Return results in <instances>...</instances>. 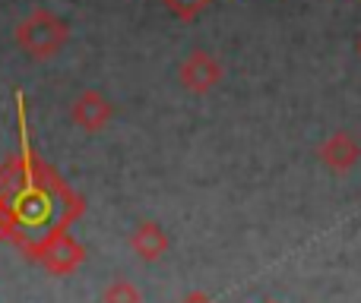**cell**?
<instances>
[{"label":"cell","mask_w":361,"mask_h":303,"mask_svg":"<svg viewBox=\"0 0 361 303\" xmlns=\"http://www.w3.org/2000/svg\"><path fill=\"white\" fill-rule=\"evenodd\" d=\"M19 152L0 165V209L6 218L10 240L35 259V253L61 231H70V224L86 212V199L73 193L63 177L35 155L25 133V108L19 95Z\"/></svg>","instance_id":"6da1fadb"},{"label":"cell","mask_w":361,"mask_h":303,"mask_svg":"<svg viewBox=\"0 0 361 303\" xmlns=\"http://www.w3.org/2000/svg\"><path fill=\"white\" fill-rule=\"evenodd\" d=\"M19 51H23L29 60H51L63 51V44L70 41V25L63 22L57 13L44 10V6H35L23 22L13 32Z\"/></svg>","instance_id":"7a4b0ae2"},{"label":"cell","mask_w":361,"mask_h":303,"mask_svg":"<svg viewBox=\"0 0 361 303\" xmlns=\"http://www.w3.org/2000/svg\"><path fill=\"white\" fill-rule=\"evenodd\" d=\"M35 262L44 269V272L57 275V278H67V275H73L76 269L86 262V247H82L70 231H61V234H54L42 250H38Z\"/></svg>","instance_id":"3957f363"},{"label":"cell","mask_w":361,"mask_h":303,"mask_svg":"<svg viewBox=\"0 0 361 303\" xmlns=\"http://www.w3.org/2000/svg\"><path fill=\"white\" fill-rule=\"evenodd\" d=\"M178 79L187 92L193 95H209L212 89L222 82V63L209 51H190L184 60L178 63Z\"/></svg>","instance_id":"277c9868"},{"label":"cell","mask_w":361,"mask_h":303,"mask_svg":"<svg viewBox=\"0 0 361 303\" xmlns=\"http://www.w3.org/2000/svg\"><path fill=\"white\" fill-rule=\"evenodd\" d=\"M114 117L111 101L105 98L95 89H86V92L76 95V101L70 105V120L80 127L82 133H102Z\"/></svg>","instance_id":"5b68a950"},{"label":"cell","mask_w":361,"mask_h":303,"mask_svg":"<svg viewBox=\"0 0 361 303\" xmlns=\"http://www.w3.org/2000/svg\"><path fill=\"white\" fill-rule=\"evenodd\" d=\"M317 155H320V161H324L326 171L349 174L352 167L361 161V146H358V139L352 136L349 130H336L333 136L324 139V146L317 149Z\"/></svg>","instance_id":"8992f818"},{"label":"cell","mask_w":361,"mask_h":303,"mask_svg":"<svg viewBox=\"0 0 361 303\" xmlns=\"http://www.w3.org/2000/svg\"><path fill=\"white\" fill-rule=\"evenodd\" d=\"M169 247H171V240H169V234L162 231V224H159V221L137 224V228H133V234H130L133 256H137V259H143V262H159L165 253H169Z\"/></svg>","instance_id":"52a82bcc"},{"label":"cell","mask_w":361,"mask_h":303,"mask_svg":"<svg viewBox=\"0 0 361 303\" xmlns=\"http://www.w3.org/2000/svg\"><path fill=\"white\" fill-rule=\"evenodd\" d=\"M162 4L171 16L180 19V22H197V19L212 6V0H162Z\"/></svg>","instance_id":"ba28073f"},{"label":"cell","mask_w":361,"mask_h":303,"mask_svg":"<svg viewBox=\"0 0 361 303\" xmlns=\"http://www.w3.org/2000/svg\"><path fill=\"white\" fill-rule=\"evenodd\" d=\"M102 303H143V294L133 281H124V278H114L111 285L102 291Z\"/></svg>","instance_id":"9c48e42d"},{"label":"cell","mask_w":361,"mask_h":303,"mask_svg":"<svg viewBox=\"0 0 361 303\" xmlns=\"http://www.w3.org/2000/svg\"><path fill=\"white\" fill-rule=\"evenodd\" d=\"M178 303H216V300H212L206 291H190V294H184Z\"/></svg>","instance_id":"30bf717a"},{"label":"cell","mask_w":361,"mask_h":303,"mask_svg":"<svg viewBox=\"0 0 361 303\" xmlns=\"http://www.w3.org/2000/svg\"><path fill=\"white\" fill-rule=\"evenodd\" d=\"M10 240V231H6V218H4V209H0V243Z\"/></svg>","instance_id":"8fae6325"},{"label":"cell","mask_w":361,"mask_h":303,"mask_svg":"<svg viewBox=\"0 0 361 303\" xmlns=\"http://www.w3.org/2000/svg\"><path fill=\"white\" fill-rule=\"evenodd\" d=\"M358 54H361V41H358Z\"/></svg>","instance_id":"7c38bea8"}]
</instances>
